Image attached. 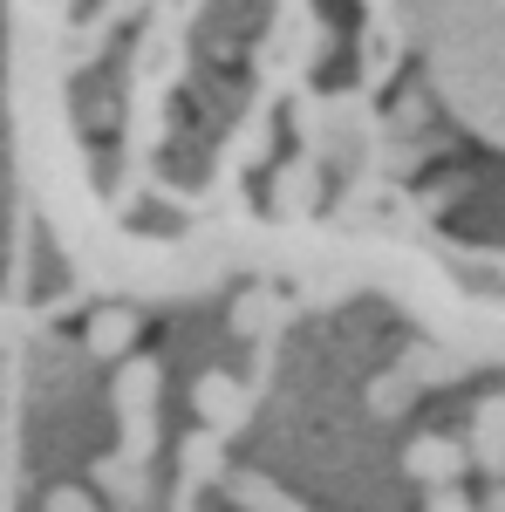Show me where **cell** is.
Returning <instances> with one entry per match:
<instances>
[{
  "instance_id": "obj_1",
  "label": "cell",
  "mask_w": 505,
  "mask_h": 512,
  "mask_svg": "<svg viewBox=\"0 0 505 512\" xmlns=\"http://www.w3.org/2000/svg\"><path fill=\"white\" fill-rule=\"evenodd\" d=\"M478 451H485V465H492V472L505 465V403L485 410V424H478Z\"/></svg>"
},
{
  "instance_id": "obj_2",
  "label": "cell",
  "mask_w": 505,
  "mask_h": 512,
  "mask_svg": "<svg viewBox=\"0 0 505 512\" xmlns=\"http://www.w3.org/2000/svg\"><path fill=\"white\" fill-rule=\"evenodd\" d=\"M458 465H465L458 444H417V472H424V478H451Z\"/></svg>"
},
{
  "instance_id": "obj_3",
  "label": "cell",
  "mask_w": 505,
  "mask_h": 512,
  "mask_svg": "<svg viewBox=\"0 0 505 512\" xmlns=\"http://www.w3.org/2000/svg\"><path fill=\"white\" fill-rule=\"evenodd\" d=\"M123 335H130V321H96V342H103V349H117V342H123Z\"/></svg>"
}]
</instances>
